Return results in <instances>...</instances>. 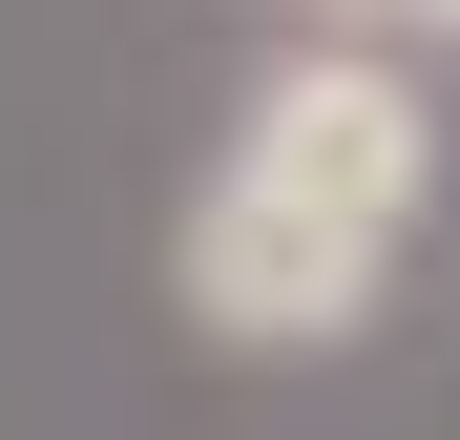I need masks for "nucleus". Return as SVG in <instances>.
I'll use <instances>...</instances> for the list:
<instances>
[{
    "instance_id": "f257e3e1",
    "label": "nucleus",
    "mask_w": 460,
    "mask_h": 440,
    "mask_svg": "<svg viewBox=\"0 0 460 440\" xmlns=\"http://www.w3.org/2000/svg\"><path fill=\"white\" fill-rule=\"evenodd\" d=\"M230 189H272V210H314V231H376V252H398L419 189H439V105H419L376 42H314V63H272V85H252Z\"/></svg>"
},
{
    "instance_id": "f03ea898",
    "label": "nucleus",
    "mask_w": 460,
    "mask_h": 440,
    "mask_svg": "<svg viewBox=\"0 0 460 440\" xmlns=\"http://www.w3.org/2000/svg\"><path fill=\"white\" fill-rule=\"evenodd\" d=\"M376 273H398L376 231H314V210H272V189H230V168L189 189V315L252 336V356H335L376 315Z\"/></svg>"
},
{
    "instance_id": "7ed1b4c3",
    "label": "nucleus",
    "mask_w": 460,
    "mask_h": 440,
    "mask_svg": "<svg viewBox=\"0 0 460 440\" xmlns=\"http://www.w3.org/2000/svg\"><path fill=\"white\" fill-rule=\"evenodd\" d=\"M398 22H439V42H460V0H398Z\"/></svg>"
},
{
    "instance_id": "20e7f679",
    "label": "nucleus",
    "mask_w": 460,
    "mask_h": 440,
    "mask_svg": "<svg viewBox=\"0 0 460 440\" xmlns=\"http://www.w3.org/2000/svg\"><path fill=\"white\" fill-rule=\"evenodd\" d=\"M376 22H398V0H376Z\"/></svg>"
}]
</instances>
